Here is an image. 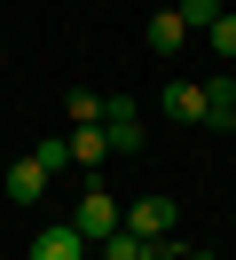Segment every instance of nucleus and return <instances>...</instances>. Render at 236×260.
Instances as JSON below:
<instances>
[{"mask_svg": "<svg viewBox=\"0 0 236 260\" xmlns=\"http://www.w3.org/2000/svg\"><path fill=\"white\" fill-rule=\"evenodd\" d=\"M205 48H213V63H236V16H228V8L205 24Z\"/></svg>", "mask_w": 236, "mask_h": 260, "instance_id": "1a4fd4ad", "label": "nucleus"}, {"mask_svg": "<svg viewBox=\"0 0 236 260\" xmlns=\"http://www.w3.org/2000/svg\"><path fill=\"white\" fill-rule=\"evenodd\" d=\"M31 260H94V244L79 237L71 221H55V229H40V237H31Z\"/></svg>", "mask_w": 236, "mask_h": 260, "instance_id": "20e7f679", "label": "nucleus"}, {"mask_svg": "<svg viewBox=\"0 0 236 260\" xmlns=\"http://www.w3.org/2000/svg\"><path fill=\"white\" fill-rule=\"evenodd\" d=\"M142 40H150V55H157V63H173V55H181V48H189V24H181V16H173V8H157V16H150V24H142Z\"/></svg>", "mask_w": 236, "mask_h": 260, "instance_id": "39448f33", "label": "nucleus"}, {"mask_svg": "<svg viewBox=\"0 0 236 260\" xmlns=\"http://www.w3.org/2000/svg\"><path fill=\"white\" fill-rule=\"evenodd\" d=\"M205 126H213V134L236 126V79H228V71H213V79H205Z\"/></svg>", "mask_w": 236, "mask_h": 260, "instance_id": "0eeeda50", "label": "nucleus"}, {"mask_svg": "<svg viewBox=\"0 0 236 260\" xmlns=\"http://www.w3.org/2000/svg\"><path fill=\"white\" fill-rule=\"evenodd\" d=\"M0 189H8L16 205H40V197H47V166H40V158H31V150H24V158L8 166V181H0Z\"/></svg>", "mask_w": 236, "mask_h": 260, "instance_id": "423d86ee", "label": "nucleus"}, {"mask_svg": "<svg viewBox=\"0 0 236 260\" xmlns=\"http://www.w3.org/2000/svg\"><path fill=\"white\" fill-rule=\"evenodd\" d=\"M71 229H79V237H110V229H118V197H110V189H79V213H71Z\"/></svg>", "mask_w": 236, "mask_h": 260, "instance_id": "7ed1b4c3", "label": "nucleus"}, {"mask_svg": "<svg viewBox=\"0 0 236 260\" xmlns=\"http://www.w3.org/2000/svg\"><path fill=\"white\" fill-rule=\"evenodd\" d=\"M94 260H142V237H134V229H110V237H94Z\"/></svg>", "mask_w": 236, "mask_h": 260, "instance_id": "9d476101", "label": "nucleus"}, {"mask_svg": "<svg viewBox=\"0 0 236 260\" xmlns=\"http://www.w3.org/2000/svg\"><path fill=\"white\" fill-rule=\"evenodd\" d=\"M118 221L134 229L142 244H150V237H173V221H181V213H173V197H157V189H142L134 205H118Z\"/></svg>", "mask_w": 236, "mask_h": 260, "instance_id": "f03ea898", "label": "nucleus"}, {"mask_svg": "<svg viewBox=\"0 0 236 260\" xmlns=\"http://www.w3.org/2000/svg\"><path fill=\"white\" fill-rule=\"evenodd\" d=\"M63 111H71V126H94V118H103V95H94V87H71Z\"/></svg>", "mask_w": 236, "mask_h": 260, "instance_id": "ddd939ff", "label": "nucleus"}, {"mask_svg": "<svg viewBox=\"0 0 236 260\" xmlns=\"http://www.w3.org/2000/svg\"><path fill=\"white\" fill-rule=\"evenodd\" d=\"M165 118L205 126V87H197V79H165Z\"/></svg>", "mask_w": 236, "mask_h": 260, "instance_id": "6e6552de", "label": "nucleus"}, {"mask_svg": "<svg viewBox=\"0 0 236 260\" xmlns=\"http://www.w3.org/2000/svg\"><path fill=\"white\" fill-rule=\"evenodd\" d=\"M103 158H110L103 126H71V166H103Z\"/></svg>", "mask_w": 236, "mask_h": 260, "instance_id": "9b49d317", "label": "nucleus"}, {"mask_svg": "<svg viewBox=\"0 0 236 260\" xmlns=\"http://www.w3.org/2000/svg\"><path fill=\"white\" fill-rule=\"evenodd\" d=\"M181 260H220V252H205V244H189V252H181Z\"/></svg>", "mask_w": 236, "mask_h": 260, "instance_id": "2eb2a0df", "label": "nucleus"}, {"mask_svg": "<svg viewBox=\"0 0 236 260\" xmlns=\"http://www.w3.org/2000/svg\"><path fill=\"white\" fill-rule=\"evenodd\" d=\"M228 79H236V63H228Z\"/></svg>", "mask_w": 236, "mask_h": 260, "instance_id": "dca6fc26", "label": "nucleus"}, {"mask_svg": "<svg viewBox=\"0 0 236 260\" xmlns=\"http://www.w3.org/2000/svg\"><path fill=\"white\" fill-rule=\"evenodd\" d=\"M31 158L47 166V181L63 174V166H71V134H47V142H31Z\"/></svg>", "mask_w": 236, "mask_h": 260, "instance_id": "f8f14e48", "label": "nucleus"}, {"mask_svg": "<svg viewBox=\"0 0 236 260\" xmlns=\"http://www.w3.org/2000/svg\"><path fill=\"white\" fill-rule=\"evenodd\" d=\"M173 16H181V24H189V32H205V24H213V16H220V0H173Z\"/></svg>", "mask_w": 236, "mask_h": 260, "instance_id": "4468645a", "label": "nucleus"}, {"mask_svg": "<svg viewBox=\"0 0 236 260\" xmlns=\"http://www.w3.org/2000/svg\"><path fill=\"white\" fill-rule=\"evenodd\" d=\"M94 126H103L110 158H134V150H142V111H134L126 95H103V118H94Z\"/></svg>", "mask_w": 236, "mask_h": 260, "instance_id": "f257e3e1", "label": "nucleus"}]
</instances>
